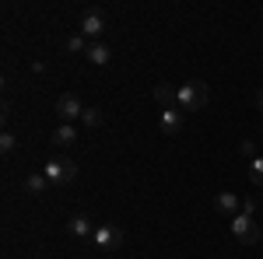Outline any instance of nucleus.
Masks as SVG:
<instances>
[{
	"instance_id": "1",
	"label": "nucleus",
	"mask_w": 263,
	"mask_h": 259,
	"mask_svg": "<svg viewBox=\"0 0 263 259\" xmlns=\"http://www.w3.org/2000/svg\"><path fill=\"white\" fill-rule=\"evenodd\" d=\"M42 175L49 179V186H70V182L78 179V161L74 158H49L46 168H42Z\"/></svg>"
},
{
	"instance_id": "2",
	"label": "nucleus",
	"mask_w": 263,
	"mask_h": 259,
	"mask_svg": "<svg viewBox=\"0 0 263 259\" xmlns=\"http://www.w3.org/2000/svg\"><path fill=\"white\" fill-rule=\"evenodd\" d=\"M211 98V91H207V84L203 81H186L179 84V109L182 112H200L203 105Z\"/></svg>"
},
{
	"instance_id": "3",
	"label": "nucleus",
	"mask_w": 263,
	"mask_h": 259,
	"mask_svg": "<svg viewBox=\"0 0 263 259\" xmlns=\"http://www.w3.org/2000/svg\"><path fill=\"white\" fill-rule=\"evenodd\" d=\"M91 242H95L99 249H105V252H116L123 242H126V235H123L120 224H95V235H91Z\"/></svg>"
},
{
	"instance_id": "4",
	"label": "nucleus",
	"mask_w": 263,
	"mask_h": 259,
	"mask_svg": "<svg viewBox=\"0 0 263 259\" xmlns=\"http://www.w3.org/2000/svg\"><path fill=\"white\" fill-rule=\"evenodd\" d=\"M228 228H232V235L242 242V245H253V242H260V224L249 217V214H235Z\"/></svg>"
},
{
	"instance_id": "5",
	"label": "nucleus",
	"mask_w": 263,
	"mask_h": 259,
	"mask_svg": "<svg viewBox=\"0 0 263 259\" xmlns=\"http://www.w3.org/2000/svg\"><path fill=\"white\" fill-rule=\"evenodd\" d=\"M84 109H88V105H84L78 95H60V98H57V116H60L63 123H70V126L78 119H84Z\"/></svg>"
},
{
	"instance_id": "6",
	"label": "nucleus",
	"mask_w": 263,
	"mask_h": 259,
	"mask_svg": "<svg viewBox=\"0 0 263 259\" xmlns=\"http://www.w3.org/2000/svg\"><path fill=\"white\" fill-rule=\"evenodd\" d=\"M78 32H81L84 39H99L102 32H105V14L95 11V7H91V11H84L81 21H78Z\"/></svg>"
},
{
	"instance_id": "7",
	"label": "nucleus",
	"mask_w": 263,
	"mask_h": 259,
	"mask_svg": "<svg viewBox=\"0 0 263 259\" xmlns=\"http://www.w3.org/2000/svg\"><path fill=\"white\" fill-rule=\"evenodd\" d=\"M182 109H162V119H158V126H162L165 137H179L182 133Z\"/></svg>"
},
{
	"instance_id": "8",
	"label": "nucleus",
	"mask_w": 263,
	"mask_h": 259,
	"mask_svg": "<svg viewBox=\"0 0 263 259\" xmlns=\"http://www.w3.org/2000/svg\"><path fill=\"white\" fill-rule=\"evenodd\" d=\"M67 235L70 238H91L95 235V224L84 217V214H74V217L67 221Z\"/></svg>"
},
{
	"instance_id": "9",
	"label": "nucleus",
	"mask_w": 263,
	"mask_h": 259,
	"mask_svg": "<svg viewBox=\"0 0 263 259\" xmlns=\"http://www.w3.org/2000/svg\"><path fill=\"white\" fill-rule=\"evenodd\" d=\"M214 210H218V214H228V217H235V214H242V196H235V193H218Z\"/></svg>"
},
{
	"instance_id": "10",
	"label": "nucleus",
	"mask_w": 263,
	"mask_h": 259,
	"mask_svg": "<svg viewBox=\"0 0 263 259\" xmlns=\"http://www.w3.org/2000/svg\"><path fill=\"white\" fill-rule=\"evenodd\" d=\"M151 95L162 109H179V88H172V84H155Z\"/></svg>"
},
{
	"instance_id": "11",
	"label": "nucleus",
	"mask_w": 263,
	"mask_h": 259,
	"mask_svg": "<svg viewBox=\"0 0 263 259\" xmlns=\"http://www.w3.org/2000/svg\"><path fill=\"white\" fill-rule=\"evenodd\" d=\"M49 144H57V147H70V144H78V126L60 123V126L49 133Z\"/></svg>"
},
{
	"instance_id": "12",
	"label": "nucleus",
	"mask_w": 263,
	"mask_h": 259,
	"mask_svg": "<svg viewBox=\"0 0 263 259\" xmlns=\"http://www.w3.org/2000/svg\"><path fill=\"white\" fill-rule=\"evenodd\" d=\"M46 186H49V179H46L42 172L25 175V193H28V196H42V193H46Z\"/></svg>"
},
{
	"instance_id": "13",
	"label": "nucleus",
	"mask_w": 263,
	"mask_h": 259,
	"mask_svg": "<svg viewBox=\"0 0 263 259\" xmlns=\"http://www.w3.org/2000/svg\"><path fill=\"white\" fill-rule=\"evenodd\" d=\"M109 60H112L109 46H102V42H91V49H88V63H95V67H105Z\"/></svg>"
},
{
	"instance_id": "14",
	"label": "nucleus",
	"mask_w": 263,
	"mask_h": 259,
	"mask_svg": "<svg viewBox=\"0 0 263 259\" xmlns=\"http://www.w3.org/2000/svg\"><path fill=\"white\" fill-rule=\"evenodd\" d=\"M67 49H70V53H84V56H88L91 42H88V39L81 35V32H78V35H70V39H67Z\"/></svg>"
},
{
	"instance_id": "15",
	"label": "nucleus",
	"mask_w": 263,
	"mask_h": 259,
	"mask_svg": "<svg viewBox=\"0 0 263 259\" xmlns=\"http://www.w3.org/2000/svg\"><path fill=\"white\" fill-rule=\"evenodd\" d=\"M249 179L256 182V186H263V154L249 161Z\"/></svg>"
},
{
	"instance_id": "16",
	"label": "nucleus",
	"mask_w": 263,
	"mask_h": 259,
	"mask_svg": "<svg viewBox=\"0 0 263 259\" xmlns=\"http://www.w3.org/2000/svg\"><path fill=\"white\" fill-rule=\"evenodd\" d=\"M239 154H242L246 161H253V158H260V151H256V144H253V140H242V144H239Z\"/></svg>"
},
{
	"instance_id": "17",
	"label": "nucleus",
	"mask_w": 263,
	"mask_h": 259,
	"mask_svg": "<svg viewBox=\"0 0 263 259\" xmlns=\"http://www.w3.org/2000/svg\"><path fill=\"white\" fill-rule=\"evenodd\" d=\"M14 147H18V137H14V133H0V151H4V154H11Z\"/></svg>"
},
{
	"instance_id": "18",
	"label": "nucleus",
	"mask_w": 263,
	"mask_h": 259,
	"mask_svg": "<svg viewBox=\"0 0 263 259\" xmlns=\"http://www.w3.org/2000/svg\"><path fill=\"white\" fill-rule=\"evenodd\" d=\"M84 126H102V112L99 109H84Z\"/></svg>"
},
{
	"instance_id": "19",
	"label": "nucleus",
	"mask_w": 263,
	"mask_h": 259,
	"mask_svg": "<svg viewBox=\"0 0 263 259\" xmlns=\"http://www.w3.org/2000/svg\"><path fill=\"white\" fill-rule=\"evenodd\" d=\"M242 214H249V217L256 214V200H253V196H246V200H242Z\"/></svg>"
},
{
	"instance_id": "20",
	"label": "nucleus",
	"mask_w": 263,
	"mask_h": 259,
	"mask_svg": "<svg viewBox=\"0 0 263 259\" xmlns=\"http://www.w3.org/2000/svg\"><path fill=\"white\" fill-rule=\"evenodd\" d=\"M256 105H260V109H263V88H260V91H256Z\"/></svg>"
}]
</instances>
